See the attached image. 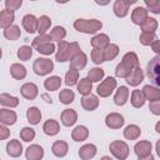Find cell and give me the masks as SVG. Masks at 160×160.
<instances>
[{
  "label": "cell",
  "mask_w": 160,
  "mask_h": 160,
  "mask_svg": "<svg viewBox=\"0 0 160 160\" xmlns=\"http://www.w3.org/2000/svg\"><path fill=\"white\" fill-rule=\"evenodd\" d=\"M90 58H91V61L96 65H100L105 61L104 59V50L102 49H98V48H92L91 52H90Z\"/></svg>",
  "instance_id": "obj_48"
},
{
  "label": "cell",
  "mask_w": 160,
  "mask_h": 160,
  "mask_svg": "<svg viewBox=\"0 0 160 160\" xmlns=\"http://www.w3.org/2000/svg\"><path fill=\"white\" fill-rule=\"evenodd\" d=\"M51 41V38H50V35L49 34H39L34 40H32V46L34 48H36V46H39V45H41V44H45V42H50Z\"/></svg>",
  "instance_id": "obj_50"
},
{
  "label": "cell",
  "mask_w": 160,
  "mask_h": 160,
  "mask_svg": "<svg viewBox=\"0 0 160 160\" xmlns=\"http://www.w3.org/2000/svg\"><path fill=\"white\" fill-rule=\"evenodd\" d=\"M150 46H151L152 51H154V52H156V55H159V52H160V49H159V40L156 39L155 41H152Z\"/></svg>",
  "instance_id": "obj_54"
},
{
  "label": "cell",
  "mask_w": 160,
  "mask_h": 160,
  "mask_svg": "<svg viewBox=\"0 0 160 160\" xmlns=\"http://www.w3.org/2000/svg\"><path fill=\"white\" fill-rule=\"evenodd\" d=\"M155 131H156L158 134H160V121H158V122L155 124Z\"/></svg>",
  "instance_id": "obj_56"
},
{
  "label": "cell",
  "mask_w": 160,
  "mask_h": 160,
  "mask_svg": "<svg viewBox=\"0 0 160 160\" xmlns=\"http://www.w3.org/2000/svg\"><path fill=\"white\" fill-rule=\"evenodd\" d=\"M26 119L30 125H38L41 120V111L38 106H30L26 110Z\"/></svg>",
  "instance_id": "obj_33"
},
{
  "label": "cell",
  "mask_w": 160,
  "mask_h": 160,
  "mask_svg": "<svg viewBox=\"0 0 160 160\" xmlns=\"http://www.w3.org/2000/svg\"><path fill=\"white\" fill-rule=\"evenodd\" d=\"M145 101H146V100H145V96H144V94H142L141 90H139V89L132 90L131 96H130V102H131V105H132L135 109L142 108L144 104H145Z\"/></svg>",
  "instance_id": "obj_35"
},
{
  "label": "cell",
  "mask_w": 160,
  "mask_h": 160,
  "mask_svg": "<svg viewBox=\"0 0 160 160\" xmlns=\"http://www.w3.org/2000/svg\"><path fill=\"white\" fill-rule=\"evenodd\" d=\"M158 26H159V22L155 18H148L141 25V31L144 32H155L158 30Z\"/></svg>",
  "instance_id": "obj_39"
},
{
  "label": "cell",
  "mask_w": 160,
  "mask_h": 160,
  "mask_svg": "<svg viewBox=\"0 0 160 160\" xmlns=\"http://www.w3.org/2000/svg\"><path fill=\"white\" fill-rule=\"evenodd\" d=\"M22 28L26 30V32L29 34H34L38 29V18L32 14H26L22 16Z\"/></svg>",
  "instance_id": "obj_21"
},
{
  "label": "cell",
  "mask_w": 160,
  "mask_h": 160,
  "mask_svg": "<svg viewBox=\"0 0 160 160\" xmlns=\"http://www.w3.org/2000/svg\"><path fill=\"white\" fill-rule=\"evenodd\" d=\"M112 12L116 18H125L129 14V5L125 0H115L112 5Z\"/></svg>",
  "instance_id": "obj_28"
},
{
  "label": "cell",
  "mask_w": 160,
  "mask_h": 160,
  "mask_svg": "<svg viewBox=\"0 0 160 160\" xmlns=\"http://www.w3.org/2000/svg\"><path fill=\"white\" fill-rule=\"evenodd\" d=\"M98 152V148L95 144H84L80 149H79V158L81 160H90L94 159L95 155Z\"/></svg>",
  "instance_id": "obj_17"
},
{
  "label": "cell",
  "mask_w": 160,
  "mask_h": 160,
  "mask_svg": "<svg viewBox=\"0 0 160 160\" xmlns=\"http://www.w3.org/2000/svg\"><path fill=\"white\" fill-rule=\"evenodd\" d=\"M104 50V59H105V61H111V60H114L118 55H119V46L116 45V44H109L105 49H102Z\"/></svg>",
  "instance_id": "obj_37"
},
{
  "label": "cell",
  "mask_w": 160,
  "mask_h": 160,
  "mask_svg": "<svg viewBox=\"0 0 160 160\" xmlns=\"http://www.w3.org/2000/svg\"><path fill=\"white\" fill-rule=\"evenodd\" d=\"M90 44L92 48H98V49H105L109 44H110V38L108 34H104V32H96L91 40H90Z\"/></svg>",
  "instance_id": "obj_19"
},
{
  "label": "cell",
  "mask_w": 160,
  "mask_h": 160,
  "mask_svg": "<svg viewBox=\"0 0 160 160\" xmlns=\"http://www.w3.org/2000/svg\"><path fill=\"white\" fill-rule=\"evenodd\" d=\"M35 49H36V51H38L39 54L48 56V55H51V54H54V52H55V50H56V46H55V44H54L52 41H50V42H45V44H41V45L36 46Z\"/></svg>",
  "instance_id": "obj_45"
},
{
  "label": "cell",
  "mask_w": 160,
  "mask_h": 160,
  "mask_svg": "<svg viewBox=\"0 0 160 160\" xmlns=\"http://www.w3.org/2000/svg\"><path fill=\"white\" fill-rule=\"evenodd\" d=\"M35 136H36V132H35V130H34L32 128H30V126H25V128H22V129L20 130V139H21L22 141H25V142L32 141V140L35 139Z\"/></svg>",
  "instance_id": "obj_46"
},
{
  "label": "cell",
  "mask_w": 160,
  "mask_h": 160,
  "mask_svg": "<svg viewBox=\"0 0 160 160\" xmlns=\"http://www.w3.org/2000/svg\"><path fill=\"white\" fill-rule=\"evenodd\" d=\"M31 1H36V0H31Z\"/></svg>",
  "instance_id": "obj_61"
},
{
  "label": "cell",
  "mask_w": 160,
  "mask_h": 160,
  "mask_svg": "<svg viewBox=\"0 0 160 160\" xmlns=\"http://www.w3.org/2000/svg\"><path fill=\"white\" fill-rule=\"evenodd\" d=\"M76 86H78L79 94H81V95H88V94H90L91 90H92V82H91L88 78H81V79L78 81Z\"/></svg>",
  "instance_id": "obj_36"
},
{
  "label": "cell",
  "mask_w": 160,
  "mask_h": 160,
  "mask_svg": "<svg viewBox=\"0 0 160 160\" xmlns=\"http://www.w3.org/2000/svg\"><path fill=\"white\" fill-rule=\"evenodd\" d=\"M149 18V11L142 6H136L131 12V21L135 25H141Z\"/></svg>",
  "instance_id": "obj_20"
},
{
  "label": "cell",
  "mask_w": 160,
  "mask_h": 160,
  "mask_svg": "<svg viewBox=\"0 0 160 160\" xmlns=\"http://www.w3.org/2000/svg\"><path fill=\"white\" fill-rule=\"evenodd\" d=\"M146 10L152 14H160V0H144Z\"/></svg>",
  "instance_id": "obj_49"
},
{
  "label": "cell",
  "mask_w": 160,
  "mask_h": 160,
  "mask_svg": "<svg viewBox=\"0 0 160 160\" xmlns=\"http://www.w3.org/2000/svg\"><path fill=\"white\" fill-rule=\"evenodd\" d=\"M51 26V19L48 15H41L40 18H38V29L36 31L39 34H45Z\"/></svg>",
  "instance_id": "obj_38"
},
{
  "label": "cell",
  "mask_w": 160,
  "mask_h": 160,
  "mask_svg": "<svg viewBox=\"0 0 160 160\" xmlns=\"http://www.w3.org/2000/svg\"><path fill=\"white\" fill-rule=\"evenodd\" d=\"M141 135V129L140 126L135 124H130L124 129V138L126 140H136Z\"/></svg>",
  "instance_id": "obj_34"
},
{
  "label": "cell",
  "mask_w": 160,
  "mask_h": 160,
  "mask_svg": "<svg viewBox=\"0 0 160 160\" xmlns=\"http://www.w3.org/2000/svg\"><path fill=\"white\" fill-rule=\"evenodd\" d=\"M70 68L71 69H75V70H82L85 66H86V64H88V56H86V54L84 52V51H79V52H76L70 60Z\"/></svg>",
  "instance_id": "obj_14"
},
{
  "label": "cell",
  "mask_w": 160,
  "mask_h": 160,
  "mask_svg": "<svg viewBox=\"0 0 160 160\" xmlns=\"http://www.w3.org/2000/svg\"><path fill=\"white\" fill-rule=\"evenodd\" d=\"M152 144L149 140H140L134 145V152L139 160H152Z\"/></svg>",
  "instance_id": "obj_5"
},
{
  "label": "cell",
  "mask_w": 160,
  "mask_h": 160,
  "mask_svg": "<svg viewBox=\"0 0 160 160\" xmlns=\"http://www.w3.org/2000/svg\"><path fill=\"white\" fill-rule=\"evenodd\" d=\"M149 109L150 111L155 115V116H159L160 115V100H155V101H149Z\"/></svg>",
  "instance_id": "obj_52"
},
{
  "label": "cell",
  "mask_w": 160,
  "mask_h": 160,
  "mask_svg": "<svg viewBox=\"0 0 160 160\" xmlns=\"http://www.w3.org/2000/svg\"><path fill=\"white\" fill-rule=\"evenodd\" d=\"M135 66H139V56L136 55V52L129 51V52L124 54L121 61L116 65V68H115V76L125 79L128 76V74Z\"/></svg>",
  "instance_id": "obj_1"
},
{
  "label": "cell",
  "mask_w": 160,
  "mask_h": 160,
  "mask_svg": "<svg viewBox=\"0 0 160 160\" xmlns=\"http://www.w3.org/2000/svg\"><path fill=\"white\" fill-rule=\"evenodd\" d=\"M51 152L56 158H64L69 152V145L64 140H58L51 145Z\"/></svg>",
  "instance_id": "obj_24"
},
{
  "label": "cell",
  "mask_w": 160,
  "mask_h": 160,
  "mask_svg": "<svg viewBox=\"0 0 160 160\" xmlns=\"http://www.w3.org/2000/svg\"><path fill=\"white\" fill-rule=\"evenodd\" d=\"M100 104V100L98 98V95H94V94H88V95H82L81 98V106L84 110L86 111H94L98 109Z\"/></svg>",
  "instance_id": "obj_12"
},
{
  "label": "cell",
  "mask_w": 160,
  "mask_h": 160,
  "mask_svg": "<svg viewBox=\"0 0 160 160\" xmlns=\"http://www.w3.org/2000/svg\"><path fill=\"white\" fill-rule=\"evenodd\" d=\"M144 78H145L144 70H142V69L140 68V65H139V66H135V68L128 74V76L125 78V80H126L128 85L135 88V86L140 85V84L144 81Z\"/></svg>",
  "instance_id": "obj_9"
},
{
  "label": "cell",
  "mask_w": 160,
  "mask_h": 160,
  "mask_svg": "<svg viewBox=\"0 0 160 160\" xmlns=\"http://www.w3.org/2000/svg\"><path fill=\"white\" fill-rule=\"evenodd\" d=\"M99 6H106L109 2H110V0H94Z\"/></svg>",
  "instance_id": "obj_55"
},
{
  "label": "cell",
  "mask_w": 160,
  "mask_h": 160,
  "mask_svg": "<svg viewBox=\"0 0 160 160\" xmlns=\"http://www.w3.org/2000/svg\"><path fill=\"white\" fill-rule=\"evenodd\" d=\"M10 138V130L6 125L0 124V140H6Z\"/></svg>",
  "instance_id": "obj_53"
},
{
  "label": "cell",
  "mask_w": 160,
  "mask_h": 160,
  "mask_svg": "<svg viewBox=\"0 0 160 160\" xmlns=\"http://www.w3.org/2000/svg\"><path fill=\"white\" fill-rule=\"evenodd\" d=\"M125 124V119L120 112H109L105 116V125L109 129H120Z\"/></svg>",
  "instance_id": "obj_10"
},
{
  "label": "cell",
  "mask_w": 160,
  "mask_h": 160,
  "mask_svg": "<svg viewBox=\"0 0 160 160\" xmlns=\"http://www.w3.org/2000/svg\"><path fill=\"white\" fill-rule=\"evenodd\" d=\"M20 94L26 100H34L39 95V89L34 82H25L20 88Z\"/></svg>",
  "instance_id": "obj_11"
},
{
  "label": "cell",
  "mask_w": 160,
  "mask_h": 160,
  "mask_svg": "<svg viewBox=\"0 0 160 160\" xmlns=\"http://www.w3.org/2000/svg\"><path fill=\"white\" fill-rule=\"evenodd\" d=\"M58 4H66V2H69L70 0H55Z\"/></svg>",
  "instance_id": "obj_58"
},
{
  "label": "cell",
  "mask_w": 160,
  "mask_h": 160,
  "mask_svg": "<svg viewBox=\"0 0 160 160\" xmlns=\"http://www.w3.org/2000/svg\"><path fill=\"white\" fill-rule=\"evenodd\" d=\"M42 131L48 136H55V135H58L59 131H60V124H59V121L55 120V119H48L42 124Z\"/></svg>",
  "instance_id": "obj_23"
},
{
  "label": "cell",
  "mask_w": 160,
  "mask_h": 160,
  "mask_svg": "<svg viewBox=\"0 0 160 160\" xmlns=\"http://www.w3.org/2000/svg\"><path fill=\"white\" fill-rule=\"evenodd\" d=\"M22 5V0H5V8L10 10H18Z\"/></svg>",
  "instance_id": "obj_51"
},
{
  "label": "cell",
  "mask_w": 160,
  "mask_h": 160,
  "mask_svg": "<svg viewBox=\"0 0 160 160\" xmlns=\"http://www.w3.org/2000/svg\"><path fill=\"white\" fill-rule=\"evenodd\" d=\"M26 74H28L26 68L22 64H20V62L11 64V66H10V75L15 80H22V79H25L26 78Z\"/></svg>",
  "instance_id": "obj_30"
},
{
  "label": "cell",
  "mask_w": 160,
  "mask_h": 160,
  "mask_svg": "<svg viewBox=\"0 0 160 160\" xmlns=\"http://www.w3.org/2000/svg\"><path fill=\"white\" fill-rule=\"evenodd\" d=\"M89 138V129L84 125H78L74 128V130L71 131V139L76 142H81L85 141Z\"/></svg>",
  "instance_id": "obj_27"
},
{
  "label": "cell",
  "mask_w": 160,
  "mask_h": 160,
  "mask_svg": "<svg viewBox=\"0 0 160 160\" xmlns=\"http://www.w3.org/2000/svg\"><path fill=\"white\" fill-rule=\"evenodd\" d=\"M101 159H102V160H111V158H110V156H102Z\"/></svg>",
  "instance_id": "obj_59"
},
{
  "label": "cell",
  "mask_w": 160,
  "mask_h": 160,
  "mask_svg": "<svg viewBox=\"0 0 160 160\" xmlns=\"http://www.w3.org/2000/svg\"><path fill=\"white\" fill-rule=\"evenodd\" d=\"M159 61H160V56L156 55L155 58H152L150 60V62L148 64V76L154 81L155 86H159L160 85V65H159Z\"/></svg>",
  "instance_id": "obj_8"
},
{
  "label": "cell",
  "mask_w": 160,
  "mask_h": 160,
  "mask_svg": "<svg viewBox=\"0 0 160 160\" xmlns=\"http://www.w3.org/2000/svg\"><path fill=\"white\" fill-rule=\"evenodd\" d=\"M156 39H158V36H156L155 32H144V31H141V34L139 36V41L144 46H150L151 42L155 41Z\"/></svg>",
  "instance_id": "obj_47"
},
{
  "label": "cell",
  "mask_w": 160,
  "mask_h": 160,
  "mask_svg": "<svg viewBox=\"0 0 160 160\" xmlns=\"http://www.w3.org/2000/svg\"><path fill=\"white\" fill-rule=\"evenodd\" d=\"M32 70L39 76L49 75L54 70V62L48 58H38L32 64Z\"/></svg>",
  "instance_id": "obj_6"
},
{
  "label": "cell",
  "mask_w": 160,
  "mask_h": 160,
  "mask_svg": "<svg viewBox=\"0 0 160 160\" xmlns=\"http://www.w3.org/2000/svg\"><path fill=\"white\" fill-rule=\"evenodd\" d=\"M59 100H60L61 104L69 105V104H71V102L75 100V94H74V91L70 90V89H64V90H61L60 94H59Z\"/></svg>",
  "instance_id": "obj_44"
},
{
  "label": "cell",
  "mask_w": 160,
  "mask_h": 160,
  "mask_svg": "<svg viewBox=\"0 0 160 160\" xmlns=\"http://www.w3.org/2000/svg\"><path fill=\"white\" fill-rule=\"evenodd\" d=\"M118 86V81L114 76H108L105 78L99 85H98V89H96V92H98V96L100 98H109L114 90L116 89Z\"/></svg>",
  "instance_id": "obj_7"
},
{
  "label": "cell",
  "mask_w": 160,
  "mask_h": 160,
  "mask_svg": "<svg viewBox=\"0 0 160 160\" xmlns=\"http://www.w3.org/2000/svg\"><path fill=\"white\" fill-rule=\"evenodd\" d=\"M4 31H2V35H4V38L6 39V40H10V41H15V40H18L20 36H21V30H20V28L18 26V25H15V24H11L10 26H8V28H5V29H2Z\"/></svg>",
  "instance_id": "obj_29"
},
{
  "label": "cell",
  "mask_w": 160,
  "mask_h": 160,
  "mask_svg": "<svg viewBox=\"0 0 160 160\" xmlns=\"http://www.w3.org/2000/svg\"><path fill=\"white\" fill-rule=\"evenodd\" d=\"M60 86H61V78L58 75L49 76L44 81V88L48 91H56L60 89Z\"/></svg>",
  "instance_id": "obj_32"
},
{
  "label": "cell",
  "mask_w": 160,
  "mask_h": 160,
  "mask_svg": "<svg viewBox=\"0 0 160 160\" xmlns=\"http://www.w3.org/2000/svg\"><path fill=\"white\" fill-rule=\"evenodd\" d=\"M22 150V144L18 139H12L6 144V152L10 158H20Z\"/></svg>",
  "instance_id": "obj_15"
},
{
  "label": "cell",
  "mask_w": 160,
  "mask_h": 160,
  "mask_svg": "<svg viewBox=\"0 0 160 160\" xmlns=\"http://www.w3.org/2000/svg\"><path fill=\"white\" fill-rule=\"evenodd\" d=\"M16 55H18V59L20 61H28L32 56V48L29 45H22L18 49Z\"/></svg>",
  "instance_id": "obj_43"
},
{
  "label": "cell",
  "mask_w": 160,
  "mask_h": 160,
  "mask_svg": "<svg viewBox=\"0 0 160 160\" xmlns=\"http://www.w3.org/2000/svg\"><path fill=\"white\" fill-rule=\"evenodd\" d=\"M74 29L86 35H95L102 29V22L98 19H76L74 21Z\"/></svg>",
  "instance_id": "obj_3"
},
{
  "label": "cell",
  "mask_w": 160,
  "mask_h": 160,
  "mask_svg": "<svg viewBox=\"0 0 160 160\" xmlns=\"http://www.w3.org/2000/svg\"><path fill=\"white\" fill-rule=\"evenodd\" d=\"M0 1H1V0H0Z\"/></svg>",
  "instance_id": "obj_62"
},
{
  "label": "cell",
  "mask_w": 160,
  "mask_h": 160,
  "mask_svg": "<svg viewBox=\"0 0 160 160\" xmlns=\"http://www.w3.org/2000/svg\"><path fill=\"white\" fill-rule=\"evenodd\" d=\"M125 1H126V2H128V5L130 6V5H132V4H135V2L138 1V0H125Z\"/></svg>",
  "instance_id": "obj_57"
},
{
  "label": "cell",
  "mask_w": 160,
  "mask_h": 160,
  "mask_svg": "<svg viewBox=\"0 0 160 160\" xmlns=\"http://www.w3.org/2000/svg\"><path fill=\"white\" fill-rule=\"evenodd\" d=\"M25 158L28 160H41L44 158V148L38 144H32L28 146L25 151Z\"/></svg>",
  "instance_id": "obj_18"
},
{
  "label": "cell",
  "mask_w": 160,
  "mask_h": 160,
  "mask_svg": "<svg viewBox=\"0 0 160 160\" xmlns=\"http://www.w3.org/2000/svg\"><path fill=\"white\" fill-rule=\"evenodd\" d=\"M80 45L78 42H68L65 40L59 41L58 44V49L55 50V60L58 62H65L69 61L76 52H79Z\"/></svg>",
  "instance_id": "obj_2"
},
{
  "label": "cell",
  "mask_w": 160,
  "mask_h": 160,
  "mask_svg": "<svg viewBox=\"0 0 160 160\" xmlns=\"http://www.w3.org/2000/svg\"><path fill=\"white\" fill-rule=\"evenodd\" d=\"M16 120H18V114L14 110H11L10 108L0 109V124L11 126L16 122Z\"/></svg>",
  "instance_id": "obj_13"
},
{
  "label": "cell",
  "mask_w": 160,
  "mask_h": 160,
  "mask_svg": "<svg viewBox=\"0 0 160 160\" xmlns=\"http://www.w3.org/2000/svg\"><path fill=\"white\" fill-rule=\"evenodd\" d=\"M105 76V71L101 69V68H92L89 70L88 72V79L91 81V82H99L100 80H102Z\"/></svg>",
  "instance_id": "obj_42"
},
{
  "label": "cell",
  "mask_w": 160,
  "mask_h": 160,
  "mask_svg": "<svg viewBox=\"0 0 160 160\" xmlns=\"http://www.w3.org/2000/svg\"><path fill=\"white\" fill-rule=\"evenodd\" d=\"M60 120L64 126L70 128L78 121V112L74 109H65L60 115Z\"/></svg>",
  "instance_id": "obj_16"
},
{
  "label": "cell",
  "mask_w": 160,
  "mask_h": 160,
  "mask_svg": "<svg viewBox=\"0 0 160 160\" xmlns=\"http://www.w3.org/2000/svg\"><path fill=\"white\" fill-rule=\"evenodd\" d=\"M109 150H110L111 155L118 160H125V159H128V156L130 154L129 145L122 140L111 141L109 145Z\"/></svg>",
  "instance_id": "obj_4"
},
{
  "label": "cell",
  "mask_w": 160,
  "mask_h": 160,
  "mask_svg": "<svg viewBox=\"0 0 160 160\" xmlns=\"http://www.w3.org/2000/svg\"><path fill=\"white\" fill-rule=\"evenodd\" d=\"M1 58H2V49L0 48V60H1Z\"/></svg>",
  "instance_id": "obj_60"
},
{
  "label": "cell",
  "mask_w": 160,
  "mask_h": 160,
  "mask_svg": "<svg viewBox=\"0 0 160 160\" xmlns=\"http://www.w3.org/2000/svg\"><path fill=\"white\" fill-rule=\"evenodd\" d=\"M141 91H142V94L145 96V100H149V101L160 100V89H159V86H155V85H145Z\"/></svg>",
  "instance_id": "obj_26"
},
{
  "label": "cell",
  "mask_w": 160,
  "mask_h": 160,
  "mask_svg": "<svg viewBox=\"0 0 160 160\" xmlns=\"http://www.w3.org/2000/svg\"><path fill=\"white\" fill-rule=\"evenodd\" d=\"M15 20V12L14 10L10 9H4L0 11V29H5L8 26H10L11 24H14Z\"/></svg>",
  "instance_id": "obj_25"
},
{
  "label": "cell",
  "mask_w": 160,
  "mask_h": 160,
  "mask_svg": "<svg viewBox=\"0 0 160 160\" xmlns=\"http://www.w3.org/2000/svg\"><path fill=\"white\" fill-rule=\"evenodd\" d=\"M20 100L18 96H14V95H10L8 92H2L0 94V105H2L4 108H10V109H14L19 105Z\"/></svg>",
  "instance_id": "obj_31"
},
{
  "label": "cell",
  "mask_w": 160,
  "mask_h": 160,
  "mask_svg": "<svg viewBox=\"0 0 160 160\" xmlns=\"http://www.w3.org/2000/svg\"><path fill=\"white\" fill-rule=\"evenodd\" d=\"M129 99V89L128 86H119L114 95V104L118 106H124Z\"/></svg>",
  "instance_id": "obj_22"
},
{
  "label": "cell",
  "mask_w": 160,
  "mask_h": 160,
  "mask_svg": "<svg viewBox=\"0 0 160 160\" xmlns=\"http://www.w3.org/2000/svg\"><path fill=\"white\" fill-rule=\"evenodd\" d=\"M49 35L51 38V41H58L59 42V41H61V40L65 39V36H66V29L64 26H60V25L54 26Z\"/></svg>",
  "instance_id": "obj_40"
},
{
  "label": "cell",
  "mask_w": 160,
  "mask_h": 160,
  "mask_svg": "<svg viewBox=\"0 0 160 160\" xmlns=\"http://www.w3.org/2000/svg\"><path fill=\"white\" fill-rule=\"evenodd\" d=\"M65 84L68 85V86H74V85H76L78 84V81H79V70H75V69H71V68H69V70L66 71V74H65Z\"/></svg>",
  "instance_id": "obj_41"
}]
</instances>
